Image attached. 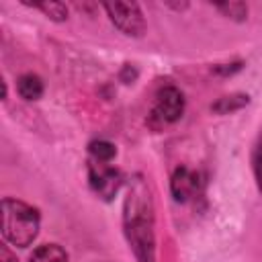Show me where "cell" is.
I'll return each mask as SVG.
<instances>
[{"instance_id":"obj_1","label":"cell","mask_w":262,"mask_h":262,"mask_svg":"<svg viewBox=\"0 0 262 262\" xmlns=\"http://www.w3.org/2000/svg\"><path fill=\"white\" fill-rule=\"evenodd\" d=\"M123 235L137 262H158L156 258V207L147 180L141 174L129 178L121 213Z\"/></svg>"},{"instance_id":"obj_2","label":"cell","mask_w":262,"mask_h":262,"mask_svg":"<svg viewBox=\"0 0 262 262\" xmlns=\"http://www.w3.org/2000/svg\"><path fill=\"white\" fill-rule=\"evenodd\" d=\"M41 229V211L20 199H2V237L18 250L29 248Z\"/></svg>"},{"instance_id":"obj_3","label":"cell","mask_w":262,"mask_h":262,"mask_svg":"<svg viewBox=\"0 0 262 262\" xmlns=\"http://www.w3.org/2000/svg\"><path fill=\"white\" fill-rule=\"evenodd\" d=\"M102 8H104L111 25L125 37L139 39L145 35L147 23H145L143 10L137 2H104Z\"/></svg>"},{"instance_id":"obj_4","label":"cell","mask_w":262,"mask_h":262,"mask_svg":"<svg viewBox=\"0 0 262 262\" xmlns=\"http://www.w3.org/2000/svg\"><path fill=\"white\" fill-rule=\"evenodd\" d=\"M88 184L98 199L111 203L117 196L119 188L123 186V174L119 168L111 164L88 160Z\"/></svg>"},{"instance_id":"obj_5","label":"cell","mask_w":262,"mask_h":262,"mask_svg":"<svg viewBox=\"0 0 262 262\" xmlns=\"http://www.w3.org/2000/svg\"><path fill=\"white\" fill-rule=\"evenodd\" d=\"M186 106V98L180 88L166 84L158 90L156 94V104L151 111V119L158 121L160 125H172L182 119Z\"/></svg>"},{"instance_id":"obj_6","label":"cell","mask_w":262,"mask_h":262,"mask_svg":"<svg viewBox=\"0 0 262 262\" xmlns=\"http://www.w3.org/2000/svg\"><path fill=\"white\" fill-rule=\"evenodd\" d=\"M203 192V176L196 170H190L186 166H178L174 168L172 176H170V194L176 203L184 205L188 201H192L194 196H199Z\"/></svg>"},{"instance_id":"obj_7","label":"cell","mask_w":262,"mask_h":262,"mask_svg":"<svg viewBox=\"0 0 262 262\" xmlns=\"http://www.w3.org/2000/svg\"><path fill=\"white\" fill-rule=\"evenodd\" d=\"M16 92L25 102H37L45 94L43 78L35 72H25L16 78Z\"/></svg>"},{"instance_id":"obj_8","label":"cell","mask_w":262,"mask_h":262,"mask_svg":"<svg viewBox=\"0 0 262 262\" xmlns=\"http://www.w3.org/2000/svg\"><path fill=\"white\" fill-rule=\"evenodd\" d=\"M248 104H250V94H246V92H231V94L219 96L211 104V111L215 115H231L235 111H242Z\"/></svg>"},{"instance_id":"obj_9","label":"cell","mask_w":262,"mask_h":262,"mask_svg":"<svg viewBox=\"0 0 262 262\" xmlns=\"http://www.w3.org/2000/svg\"><path fill=\"white\" fill-rule=\"evenodd\" d=\"M29 262H70V256L59 244H41L31 252Z\"/></svg>"},{"instance_id":"obj_10","label":"cell","mask_w":262,"mask_h":262,"mask_svg":"<svg viewBox=\"0 0 262 262\" xmlns=\"http://www.w3.org/2000/svg\"><path fill=\"white\" fill-rule=\"evenodd\" d=\"M27 6H31V8H35V10L43 12V14H45L49 20H53V23H63V20H68V16H70L68 6H66L63 2H57V0L33 2V4H27Z\"/></svg>"},{"instance_id":"obj_11","label":"cell","mask_w":262,"mask_h":262,"mask_svg":"<svg viewBox=\"0 0 262 262\" xmlns=\"http://www.w3.org/2000/svg\"><path fill=\"white\" fill-rule=\"evenodd\" d=\"M88 154H90V160L111 164L117 158V145L108 139H94L88 143Z\"/></svg>"},{"instance_id":"obj_12","label":"cell","mask_w":262,"mask_h":262,"mask_svg":"<svg viewBox=\"0 0 262 262\" xmlns=\"http://www.w3.org/2000/svg\"><path fill=\"white\" fill-rule=\"evenodd\" d=\"M215 10H219L225 18H231L235 23H244L248 20V4L246 2H221V4H213Z\"/></svg>"},{"instance_id":"obj_13","label":"cell","mask_w":262,"mask_h":262,"mask_svg":"<svg viewBox=\"0 0 262 262\" xmlns=\"http://www.w3.org/2000/svg\"><path fill=\"white\" fill-rule=\"evenodd\" d=\"M252 172H254V182L258 192L262 194V129L256 137L254 149H252Z\"/></svg>"},{"instance_id":"obj_14","label":"cell","mask_w":262,"mask_h":262,"mask_svg":"<svg viewBox=\"0 0 262 262\" xmlns=\"http://www.w3.org/2000/svg\"><path fill=\"white\" fill-rule=\"evenodd\" d=\"M242 68H244L242 61H231V63H217V66L211 68V72L217 74V76H231V74L239 72Z\"/></svg>"},{"instance_id":"obj_15","label":"cell","mask_w":262,"mask_h":262,"mask_svg":"<svg viewBox=\"0 0 262 262\" xmlns=\"http://www.w3.org/2000/svg\"><path fill=\"white\" fill-rule=\"evenodd\" d=\"M137 76H139V72H137V68L133 63H123V68L119 72V80L123 84H133L137 80Z\"/></svg>"},{"instance_id":"obj_16","label":"cell","mask_w":262,"mask_h":262,"mask_svg":"<svg viewBox=\"0 0 262 262\" xmlns=\"http://www.w3.org/2000/svg\"><path fill=\"white\" fill-rule=\"evenodd\" d=\"M0 262H20V260L16 258V254L8 248V244H6V242L0 246Z\"/></svg>"}]
</instances>
